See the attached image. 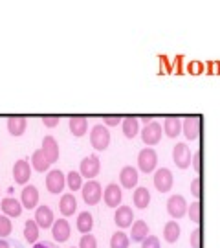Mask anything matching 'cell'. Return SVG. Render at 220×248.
Segmentation results:
<instances>
[{"label": "cell", "mask_w": 220, "mask_h": 248, "mask_svg": "<svg viewBox=\"0 0 220 248\" xmlns=\"http://www.w3.org/2000/svg\"><path fill=\"white\" fill-rule=\"evenodd\" d=\"M90 143L96 151H105L110 145V131L106 129V125L97 124L90 131Z\"/></svg>", "instance_id": "6da1fadb"}, {"label": "cell", "mask_w": 220, "mask_h": 248, "mask_svg": "<svg viewBox=\"0 0 220 248\" xmlns=\"http://www.w3.org/2000/svg\"><path fill=\"white\" fill-rule=\"evenodd\" d=\"M156 166H158V155L152 147H145V149L140 151L138 155V169L141 173H154L156 171Z\"/></svg>", "instance_id": "7a4b0ae2"}, {"label": "cell", "mask_w": 220, "mask_h": 248, "mask_svg": "<svg viewBox=\"0 0 220 248\" xmlns=\"http://www.w3.org/2000/svg\"><path fill=\"white\" fill-rule=\"evenodd\" d=\"M152 182H154V187L158 189L160 193H167L173 189V184H175V177H173V173H171V169L167 168H160L154 171V178H152Z\"/></svg>", "instance_id": "3957f363"}, {"label": "cell", "mask_w": 220, "mask_h": 248, "mask_svg": "<svg viewBox=\"0 0 220 248\" xmlns=\"http://www.w3.org/2000/svg\"><path fill=\"white\" fill-rule=\"evenodd\" d=\"M66 186V175L62 173L61 169H52L48 171L46 175V189L53 193V195H59L62 189Z\"/></svg>", "instance_id": "277c9868"}, {"label": "cell", "mask_w": 220, "mask_h": 248, "mask_svg": "<svg viewBox=\"0 0 220 248\" xmlns=\"http://www.w3.org/2000/svg\"><path fill=\"white\" fill-rule=\"evenodd\" d=\"M81 193H83V201L88 206H96L103 197V189H101V184L97 180H88L87 184H83Z\"/></svg>", "instance_id": "5b68a950"}, {"label": "cell", "mask_w": 220, "mask_h": 248, "mask_svg": "<svg viewBox=\"0 0 220 248\" xmlns=\"http://www.w3.org/2000/svg\"><path fill=\"white\" fill-rule=\"evenodd\" d=\"M99 171H101V162H99V158H97L96 155H90V156L81 160L79 173L83 175V178L94 180L99 175Z\"/></svg>", "instance_id": "8992f818"}, {"label": "cell", "mask_w": 220, "mask_h": 248, "mask_svg": "<svg viewBox=\"0 0 220 248\" xmlns=\"http://www.w3.org/2000/svg\"><path fill=\"white\" fill-rule=\"evenodd\" d=\"M141 140L145 145H156L161 142V134H163V127L158 122H152V124L145 125V129H141Z\"/></svg>", "instance_id": "52a82bcc"}, {"label": "cell", "mask_w": 220, "mask_h": 248, "mask_svg": "<svg viewBox=\"0 0 220 248\" xmlns=\"http://www.w3.org/2000/svg\"><path fill=\"white\" fill-rule=\"evenodd\" d=\"M191 149H189V145H185V143H176L175 147H173V162L176 164V168L178 169H187L191 166Z\"/></svg>", "instance_id": "ba28073f"}, {"label": "cell", "mask_w": 220, "mask_h": 248, "mask_svg": "<svg viewBox=\"0 0 220 248\" xmlns=\"http://www.w3.org/2000/svg\"><path fill=\"white\" fill-rule=\"evenodd\" d=\"M187 208L189 204L182 195H173L169 197L167 201V213L173 217V219H182L185 213H187Z\"/></svg>", "instance_id": "9c48e42d"}, {"label": "cell", "mask_w": 220, "mask_h": 248, "mask_svg": "<svg viewBox=\"0 0 220 248\" xmlns=\"http://www.w3.org/2000/svg\"><path fill=\"white\" fill-rule=\"evenodd\" d=\"M182 133L191 142L198 140V136H200V118L198 116H189V118L182 120Z\"/></svg>", "instance_id": "30bf717a"}, {"label": "cell", "mask_w": 220, "mask_h": 248, "mask_svg": "<svg viewBox=\"0 0 220 248\" xmlns=\"http://www.w3.org/2000/svg\"><path fill=\"white\" fill-rule=\"evenodd\" d=\"M33 221L39 224V228L41 230H48V228H52L55 219H53V212L50 206H37L35 208V217H33Z\"/></svg>", "instance_id": "8fae6325"}, {"label": "cell", "mask_w": 220, "mask_h": 248, "mask_svg": "<svg viewBox=\"0 0 220 248\" xmlns=\"http://www.w3.org/2000/svg\"><path fill=\"white\" fill-rule=\"evenodd\" d=\"M29 177H31V166L28 160H17L15 166H13V178L15 182L20 184V186H26L29 182Z\"/></svg>", "instance_id": "7c38bea8"}, {"label": "cell", "mask_w": 220, "mask_h": 248, "mask_svg": "<svg viewBox=\"0 0 220 248\" xmlns=\"http://www.w3.org/2000/svg\"><path fill=\"white\" fill-rule=\"evenodd\" d=\"M103 201L108 208H119V204L123 201V191H121V186L117 184H108L103 191Z\"/></svg>", "instance_id": "4fadbf2b"}, {"label": "cell", "mask_w": 220, "mask_h": 248, "mask_svg": "<svg viewBox=\"0 0 220 248\" xmlns=\"http://www.w3.org/2000/svg\"><path fill=\"white\" fill-rule=\"evenodd\" d=\"M138 180H140V173L138 169L132 168V166H125L121 171H119V184L125 189H134L138 186Z\"/></svg>", "instance_id": "5bb4252c"}, {"label": "cell", "mask_w": 220, "mask_h": 248, "mask_svg": "<svg viewBox=\"0 0 220 248\" xmlns=\"http://www.w3.org/2000/svg\"><path fill=\"white\" fill-rule=\"evenodd\" d=\"M132 221H134V213H132V208L131 206H119V208H116V213H114V222L117 228H129L132 226Z\"/></svg>", "instance_id": "9a60e30c"}, {"label": "cell", "mask_w": 220, "mask_h": 248, "mask_svg": "<svg viewBox=\"0 0 220 248\" xmlns=\"http://www.w3.org/2000/svg\"><path fill=\"white\" fill-rule=\"evenodd\" d=\"M70 233H72L70 222L66 221V219H57V221L53 222L52 235L57 243H64V241H68L70 239Z\"/></svg>", "instance_id": "2e32d148"}, {"label": "cell", "mask_w": 220, "mask_h": 248, "mask_svg": "<svg viewBox=\"0 0 220 248\" xmlns=\"http://www.w3.org/2000/svg\"><path fill=\"white\" fill-rule=\"evenodd\" d=\"M20 202L28 210H35L39 204V189L35 186H24V189L20 191Z\"/></svg>", "instance_id": "e0dca14e"}, {"label": "cell", "mask_w": 220, "mask_h": 248, "mask_svg": "<svg viewBox=\"0 0 220 248\" xmlns=\"http://www.w3.org/2000/svg\"><path fill=\"white\" fill-rule=\"evenodd\" d=\"M0 208H2V212L6 217H18L20 213H22V202L17 201L15 197H6V199H2V202H0Z\"/></svg>", "instance_id": "ac0fdd59"}, {"label": "cell", "mask_w": 220, "mask_h": 248, "mask_svg": "<svg viewBox=\"0 0 220 248\" xmlns=\"http://www.w3.org/2000/svg\"><path fill=\"white\" fill-rule=\"evenodd\" d=\"M59 212H61L62 217H70L73 213L77 212V201L73 193H64L59 201Z\"/></svg>", "instance_id": "d6986e66"}, {"label": "cell", "mask_w": 220, "mask_h": 248, "mask_svg": "<svg viewBox=\"0 0 220 248\" xmlns=\"http://www.w3.org/2000/svg\"><path fill=\"white\" fill-rule=\"evenodd\" d=\"M41 149L44 151V155L48 156V160H50L52 164L59 160V143H57V140H55L53 136H44L43 147H41Z\"/></svg>", "instance_id": "ffe728a7"}, {"label": "cell", "mask_w": 220, "mask_h": 248, "mask_svg": "<svg viewBox=\"0 0 220 248\" xmlns=\"http://www.w3.org/2000/svg\"><path fill=\"white\" fill-rule=\"evenodd\" d=\"M163 134L169 138H176L178 134H182V120L176 116H169L163 120Z\"/></svg>", "instance_id": "44dd1931"}, {"label": "cell", "mask_w": 220, "mask_h": 248, "mask_svg": "<svg viewBox=\"0 0 220 248\" xmlns=\"http://www.w3.org/2000/svg\"><path fill=\"white\" fill-rule=\"evenodd\" d=\"M8 131L11 136H22L26 133V127H28V120L22 118V116H13L8 120Z\"/></svg>", "instance_id": "7402d4cb"}, {"label": "cell", "mask_w": 220, "mask_h": 248, "mask_svg": "<svg viewBox=\"0 0 220 248\" xmlns=\"http://www.w3.org/2000/svg\"><path fill=\"white\" fill-rule=\"evenodd\" d=\"M147 235H149V226H147V222L141 221V219L132 222V232H131V235H129L132 243H141Z\"/></svg>", "instance_id": "603a6c76"}, {"label": "cell", "mask_w": 220, "mask_h": 248, "mask_svg": "<svg viewBox=\"0 0 220 248\" xmlns=\"http://www.w3.org/2000/svg\"><path fill=\"white\" fill-rule=\"evenodd\" d=\"M68 127H70V133L73 136H85L88 131V120L85 116H75V118H70V122H68Z\"/></svg>", "instance_id": "cb8c5ba5"}, {"label": "cell", "mask_w": 220, "mask_h": 248, "mask_svg": "<svg viewBox=\"0 0 220 248\" xmlns=\"http://www.w3.org/2000/svg\"><path fill=\"white\" fill-rule=\"evenodd\" d=\"M121 129H123V134L125 138H136L138 133H140V120L138 118H134V116H129V118H125L123 122H121Z\"/></svg>", "instance_id": "d4e9b609"}, {"label": "cell", "mask_w": 220, "mask_h": 248, "mask_svg": "<svg viewBox=\"0 0 220 248\" xmlns=\"http://www.w3.org/2000/svg\"><path fill=\"white\" fill-rule=\"evenodd\" d=\"M52 166V162L48 160V156L44 155L43 149H37L33 155H31V168L39 171V173H44V171H48Z\"/></svg>", "instance_id": "484cf974"}, {"label": "cell", "mask_w": 220, "mask_h": 248, "mask_svg": "<svg viewBox=\"0 0 220 248\" xmlns=\"http://www.w3.org/2000/svg\"><path fill=\"white\" fill-rule=\"evenodd\" d=\"M132 202H134L136 208L145 210V208L150 204L149 189H147V187H136V189H134V193H132Z\"/></svg>", "instance_id": "4316f807"}, {"label": "cell", "mask_w": 220, "mask_h": 248, "mask_svg": "<svg viewBox=\"0 0 220 248\" xmlns=\"http://www.w3.org/2000/svg\"><path fill=\"white\" fill-rule=\"evenodd\" d=\"M75 228L85 235V233H90L92 228H94V217L88 212H81L77 215V222H75Z\"/></svg>", "instance_id": "83f0119b"}, {"label": "cell", "mask_w": 220, "mask_h": 248, "mask_svg": "<svg viewBox=\"0 0 220 248\" xmlns=\"http://www.w3.org/2000/svg\"><path fill=\"white\" fill-rule=\"evenodd\" d=\"M180 224L176 221H169L165 222V226H163V239L167 241V243H176V241L180 239Z\"/></svg>", "instance_id": "f1b7e54d"}, {"label": "cell", "mask_w": 220, "mask_h": 248, "mask_svg": "<svg viewBox=\"0 0 220 248\" xmlns=\"http://www.w3.org/2000/svg\"><path fill=\"white\" fill-rule=\"evenodd\" d=\"M39 224H37L33 219L31 221H26V224H24V237H26L28 243H31V245H35L37 239H39Z\"/></svg>", "instance_id": "f546056e"}, {"label": "cell", "mask_w": 220, "mask_h": 248, "mask_svg": "<svg viewBox=\"0 0 220 248\" xmlns=\"http://www.w3.org/2000/svg\"><path fill=\"white\" fill-rule=\"evenodd\" d=\"M66 186H68V189H72V191L83 189V175H81L79 171H70V173L66 175Z\"/></svg>", "instance_id": "4dcf8cb0"}, {"label": "cell", "mask_w": 220, "mask_h": 248, "mask_svg": "<svg viewBox=\"0 0 220 248\" xmlns=\"http://www.w3.org/2000/svg\"><path fill=\"white\" fill-rule=\"evenodd\" d=\"M131 245V237L125 232H116L110 237V248H129Z\"/></svg>", "instance_id": "1f68e13d"}, {"label": "cell", "mask_w": 220, "mask_h": 248, "mask_svg": "<svg viewBox=\"0 0 220 248\" xmlns=\"http://www.w3.org/2000/svg\"><path fill=\"white\" fill-rule=\"evenodd\" d=\"M187 215H189V219H191L194 224H200V221H202V202H200V201H194V202L189 204Z\"/></svg>", "instance_id": "d6a6232c"}, {"label": "cell", "mask_w": 220, "mask_h": 248, "mask_svg": "<svg viewBox=\"0 0 220 248\" xmlns=\"http://www.w3.org/2000/svg\"><path fill=\"white\" fill-rule=\"evenodd\" d=\"M13 230V224H11V219L6 217V215H0V239L2 237H8Z\"/></svg>", "instance_id": "836d02e7"}, {"label": "cell", "mask_w": 220, "mask_h": 248, "mask_svg": "<svg viewBox=\"0 0 220 248\" xmlns=\"http://www.w3.org/2000/svg\"><path fill=\"white\" fill-rule=\"evenodd\" d=\"M77 248H97V241L92 233H85L79 241V247Z\"/></svg>", "instance_id": "e575fe53"}, {"label": "cell", "mask_w": 220, "mask_h": 248, "mask_svg": "<svg viewBox=\"0 0 220 248\" xmlns=\"http://www.w3.org/2000/svg\"><path fill=\"white\" fill-rule=\"evenodd\" d=\"M187 72L193 74V76H200L202 72H205V64L200 61H191L187 64Z\"/></svg>", "instance_id": "d590c367"}, {"label": "cell", "mask_w": 220, "mask_h": 248, "mask_svg": "<svg viewBox=\"0 0 220 248\" xmlns=\"http://www.w3.org/2000/svg\"><path fill=\"white\" fill-rule=\"evenodd\" d=\"M140 245H141V248H160V239L156 235H147Z\"/></svg>", "instance_id": "8d00e7d4"}, {"label": "cell", "mask_w": 220, "mask_h": 248, "mask_svg": "<svg viewBox=\"0 0 220 248\" xmlns=\"http://www.w3.org/2000/svg\"><path fill=\"white\" fill-rule=\"evenodd\" d=\"M200 184H202V180H200V177H194L193 182H191V193H193V197L198 201L200 199V195H202V189H200Z\"/></svg>", "instance_id": "74e56055"}, {"label": "cell", "mask_w": 220, "mask_h": 248, "mask_svg": "<svg viewBox=\"0 0 220 248\" xmlns=\"http://www.w3.org/2000/svg\"><path fill=\"white\" fill-rule=\"evenodd\" d=\"M200 239H202V232L200 228L191 232V237H189V243H191V248H200Z\"/></svg>", "instance_id": "f35d334b"}, {"label": "cell", "mask_w": 220, "mask_h": 248, "mask_svg": "<svg viewBox=\"0 0 220 248\" xmlns=\"http://www.w3.org/2000/svg\"><path fill=\"white\" fill-rule=\"evenodd\" d=\"M160 74H171L173 72V66H171V62L165 55H160Z\"/></svg>", "instance_id": "ab89813d"}, {"label": "cell", "mask_w": 220, "mask_h": 248, "mask_svg": "<svg viewBox=\"0 0 220 248\" xmlns=\"http://www.w3.org/2000/svg\"><path fill=\"white\" fill-rule=\"evenodd\" d=\"M205 72L209 76H215V74H220V61H209L205 64Z\"/></svg>", "instance_id": "60d3db41"}, {"label": "cell", "mask_w": 220, "mask_h": 248, "mask_svg": "<svg viewBox=\"0 0 220 248\" xmlns=\"http://www.w3.org/2000/svg\"><path fill=\"white\" fill-rule=\"evenodd\" d=\"M173 68L176 74H184V55H176V59L173 61Z\"/></svg>", "instance_id": "b9f144b4"}, {"label": "cell", "mask_w": 220, "mask_h": 248, "mask_svg": "<svg viewBox=\"0 0 220 248\" xmlns=\"http://www.w3.org/2000/svg\"><path fill=\"white\" fill-rule=\"evenodd\" d=\"M43 124L44 127H55V125H59V118L57 116H46V118H43Z\"/></svg>", "instance_id": "7bdbcfd3"}, {"label": "cell", "mask_w": 220, "mask_h": 248, "mask_svg": "<svg viewBox=\"0 0 220 248\" xmlns=\"http://www.w3.org/2000/svg\"><path fill=\"white\" fill-rule=\"evenodd\" d=\"M191 164H193V168L196 173H200V151H196L193 153V158H191Z\"/></svg>", "instance_id": "ee69618b"}, {"label": "cell", "mask_w": 220, "mask_h": 248, "mask_svg": "<svg viewBox=\"0 0 220 248\" xmlns=\"http://www.w3.org/2000/svg\"><path fill=\"white\" fill-rule=\"evenodd\" d=\"M123 122L119 116L117 118H105V122H103V125H106V127H116V125H119Z\"/></svg>", "instance_id": "f6af8a7d"}, {"label": "cell", "mask_w": 220, "mask_h": 248, "mask_svg": "<svg viewBox=\"0 0 220 248\" xmlns=\"http://www.w3.org/2000/svg\"><path fill=\"white\" fill-rule=\"evenodd\" d=\"M33 248H53L52 243H35Z\"/></svg>", "instance_id": "bcb514c9"}, {"label": "cell", "mask_w": 220, "mask_h": 248, "mask_svg": "<svg viewBox=\"0 0 220 248\" xmlns=\"http://www.w3.org/2000/svg\"><path fill=\"white\" fill-rule=\"evenodd\" d=\"M141 122H143L145 125H149V124L154 122V118H152V116H143V118H141Z\"/></svg>", "instance_id": "7dc6e473"}, {"label": "cell", "mask_w": 220, "mask_h": 248, "mask_svg": "<svg viewBox=\"0 0 220 248\" xmlns=\"http://www.w3.org/2000/svg\"><path fill=\"white\" fill-rule=\"evenodd\" d=\"M0 248H11V247H9V243H6L4 239H0Z\"/></svg>", "instance_id": "c3c4849f"}, {"label": "cell", "mask_w": 220, "mask_h": 248, "mask_svg": "<svg viewBox=\"0 0 220 248\" xmlns=\"http://www.w3.org/2000/svg\"><path fill=\"white\" fill-rule=\"evenodd\" d=\"M72 248H73V247H72Z\"/></svg>", "instance_id": "681fc988"}]
</instances>
